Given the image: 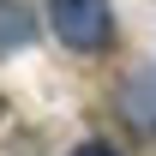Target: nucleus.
I'll list each match as a JSON object with an SVG mask.
<instances>
[{"label":"nucleus","mask_w":156,"mask_h":156,"mask_svg":"<svg viewBox=\"0 0 156 156\" xmlns=\"http://www.w3.org/2000/svg\"><path fill=\"white\" fill-rule=\"evenodd\" d=\"M48 24L72 54H102L114 42V12L108 0H48Z\"/></svg>","instance_id":"obj_1"},{"label":"nucleus","mask_w":156,"mask_h":156,"mask_svg":"<svg viewBox=\"0 0 156 156\" xmlns=\"http://www.w3.org/2000/svg\"><path fill=\"white\" fill-rule=\"evenodd\" d=\"M0 108H6V102H0Z\"/></svg>","instance_id":"obj_5"},{"label":"nucleus","mask_w":156,"mask_h":156,"mask_svg":"<svg viewBox=\"0 0 156 156\" xmlns=\"http://www.w3.org/2000/svg\"><path fill=\"white\" fill-rule=\"evenodd\" d=\"M72 156H120V150H114V144H102V138H90V144H78Z\"/></svg>","instance_id":"obj_4"},{"label":"nucleus","mask_w":156,"mask_h":156,"mask_svg":"<svg viewBox=\"0 0 156 156\" xmlns=\"http://www.w3.org/2000/svg\"><path fill=\"white\" fill-rule=\"evenodd\" d=\"M30 36H36L30 6H24V0H0V54H18Z\"/></svg>","instance_id":"obj_2"},{"label":"nucleus","mask_w":156,"mask_h":156,"mask_svg":"<svg viewBox=\"0 0 156 156\" xmlns=\"http://www.w3.org/2000/svg\"><path fill=\"white\" fill-rule=\"evenodd\" d=\"M132 102H144V108H132V114L144 120V126H156V72H150V78H138V84H132Z\"/></svg>","instance_id":"obj_3"}]
</instances>
